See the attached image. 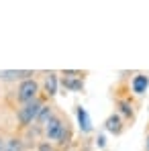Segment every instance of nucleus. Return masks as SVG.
Returning a JSON list of instances; mask_svg holds the SVG:
<instances>
[{"label": "nucleus", "mask_w": 149, "mask_h": 151, "mask_svg": "<svg viewBox=\"0 0 149 151\" xmlns=\"http://www.w3.org/2000/svg\"><path fill=\"white\" fill-rule=\"evenodd\" d=\"M63 86L68 88V90H82V86H84V82L82 80H72V78H63Z\"/></svg>", "instance_id": "obj_10"}, {"label": "nucleus", "mask_w": 149, "mask_h": 151, "mask_svg": "<svg viewBox=\"0 0 149 151\" xmlns=\"http://www.w3.org/2000/svg\"><path fill=\"white\" fill-rule=\"evenodd\" d=\"M37 90H39V86H37V82L35 80H31V78H27L21 82V86H19V100L27 104V102H33L37 100Z\"/></svg>", "instance_id": "obj_2"}, {"label": "nucleus", "mask_w": 149, "mask_h": 151, "mask_svg": "<svg viewBox=\"0 0 149 151\" xmlns=\"http://www.w3.org/2000/svg\"><path fill=\"white\" fill-rule=\"evenodd\" d=\"M45 92L49 96H55L57 94V76L55 74H49L45 78Z\"/></svg>", "instance_id": "obj_7"}, {"label": "nucleus", "mask_w": 149, "mask_h": 151, "mask_svg": "<svg viewBox=\"0 0 149 151\" xmlns=\"http://www.w3.org/2000/svg\"><path fill=\"white\" fill-rule=\"evenodd\" d=\"M39 151H53V149H51V145H47V143H43V145L39 147Z\"/></svg>", "instance_id": "obj_13"}, {"label": "nucleus", "mask_w": 149, "mask_h": 151, "mask_svg": "<svg viewBox=\"0 0 149 151\" xmlns=\"http://www.w3.org/2000/svg\"><path fill=\"white\" fill-rule=\"evenodd\" d=\"M33 76V72H0V80H17V78H27Z\"/></svg>", "instance_id": "obj_8"}, {"label": "nucleus", "mask_w": 149, "mask_h": 151, "mask_svg": "<svg viewBox=\"0 0 149 151\" xmlns=\"http://www.w3.org/2000/svg\"><path fill=\"white\" fill-rule=\"evenodd\" d=\"M147 86H149L147 76H137V78L133 80V92H137V94H143V92L147 90Z\"/></svg>", "instance_id": "obj_6"}, {"label": "nucleus", "mask_w": 149, "mask_h": 151, "mask_svg": "<svg viewBox=\"0 0 149 151\" xmlns=\"http://www.w3.org/2000/svg\"><path fill=\"white\" fill-rule=\"evenodd\" d=\"M21 149H23L21 139H8V141H4V147H2V151H21Z\"/></svg>", "instance_id": "obj_9"}, {"label": "nucleus", "mask_w": 149, "mask_h": 151, "mask_svg": "<svg viewBox=\"0 0 149 151\" xmlns=\"http://www.w3.org/2000/svg\"><path fill=\"white\" fill-rule=\"evenodd\" d=\"M76 114H78V123H80V129H82V133H90V131H92V121H90V116H88L86 108L78 106Z\"/></svg>", "instance_id": "obj_4"}, {"label": "nucleus", "mask_w": 149, "mask_h": 151, "mask_svg": "<svg viewBox=\"0 0 149 151\" xmlns=\"http://www.w3.org/2000/svg\"><path fill=\"white\" fill-rule=\"evenodd\" d=\"M147 151H149V137H147Z\"/></svg>", "instance_id": "obj_16"}, {"label": "nucleus", "mask_w": 149, "mask_h": 151, "mask_svg": "<svg viewBox=\"0 0 149 151\" xmlns=\"http://www.w3.org/2000/svg\"><path fill=\"white\" fill-rule=\"evenodd\" d=\"M2 147H4V139L0 137V151H2Z\"/></svg>", "instance_id": "obj_15"}, {"label": "nucleus", "mask_w": 149, "mask_h": 151, "mask_svg": "<svg viewBox=\"0 0 149 151\" xmlns=\"http://www.w3.org/2000/svg\"><path fill=\"white\" fill-rule=\"evenodd\" d=\"M51 119H53V114H51V108H49V106H43V108H41V112H39V116H37V121H39L41 125H47Z\"/></svg>", "instance_id": "obj_11"}, {"label": "nucleus", "mask_w": 149, "mask_h": 151, "mask_svg": "<svg viewBox=\"0 0 149 151\" xmlns=\"http://www.w3.org/2000/svg\"><path fill=\"white\" fill-rule=\"evenodd\" d=\"M41 102L39 100H33V102H27L25 106L19 110V121H21V125H31L33 121H37V116H39V112H41Z\"/></svg>", "instance_id": "obj_1"}, {"label": "nucleus", "mask_w": 149, "mask_h": 151, "mask_svg": "<svg viewBox=\"0 0 149 151\" xmlns=\"http://www.w3.org/2000/svg\"><path fill=\"white\" fill-rule=\"evenodd\" d=\"M121 110H123L125 116H131V114H133V108H131L129 102H121Z\"/></svg>", "instance_id": "obj_12"}, {"label": "nucleus", "mask_w": 149, "mask_h": 151, "mask_svg": "<svg viewBox=\"0 0 149 151\" xmlns=\"http://www.w3.org/2000/svg\"><path fill=\"white\" fill-rule=\"evenodd\" d=\"M45 135L49 137L51 141H63L66 139V127H63V123L57 116H53L45 125Z\"/></svg>", "instance_id": "obj_3"}, {"label": "nucleus", "mask_w": 149, "mask_h": 151, "mask_svg": "<svg viewBox=\"0 0 149 151\" xmlns=\"http://www.w3.org/2000/svg\"><path fill=\"white\" fill-rule=\"evenodd\" d=\"M104 127H106V131H108V133L119 135V133L123 131V121H121V116H119V114H110V116L106 119Z\"/></svg>", "instance_id": "obj_5"}, {"label": "nucleus", "mask_w": 149, "mask_h": 151, "mask_svg": "<svg viewBox=\"0 0 149 151\" xmlns=\"http://www.w3.org/2000/svg\"><path fill=\"white\" fill-rule=\"evenodd\" d=\"M104 143H106V139H104V135H100L98 137V147H104Z\"/></svg>", "instance_id": "obj_14"}]
</instances>
